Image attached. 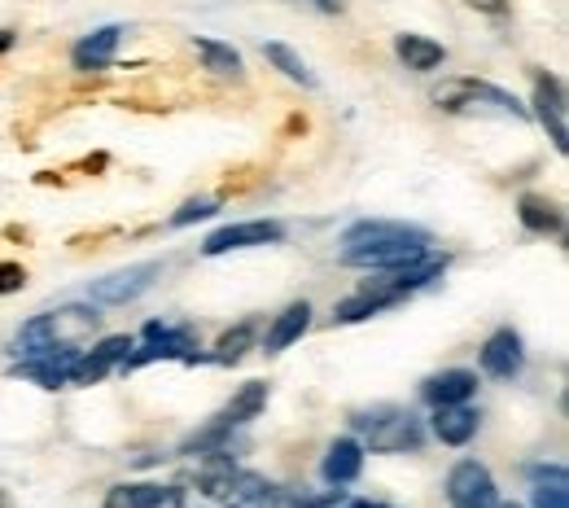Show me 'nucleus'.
Returning <instances> with one entry per match:
<instances>
[{
  "label": "nucleus",
  "mask_w": 569,
  "mask_h": 508,
  "mask_svg": "<svg viewBox=\"0 0 569 508\" xmlns=\"http://www.w3.org/2000/svg\"><path fill=\"white\" fill-rule=\"evenodd\" d=\"M263 58L277 67V71L284 74V79H293V83H302V88H316V74H311V67L289 49V44H281V40H272V44H263Z\"/></svg>",
  "instance_id": "nucleus-24"
},
{
  "label": "nucleus",
  "mask_w": 569,
  "mask_h": 508,
  "mask_svg": "<svg viewBox=\"0 0 569 508\" xmlns=\"http://www.w3.org/2000/svg\"><path fill=\"white\" fill-rule=\"evenodd\" d=\"M176 508H180V505H176Z\"/></svg>",
  "instance_id": "nucleus-36"
},
{
  "label": "nucleus",
  "mask_w": 569,
  "mask_h": 508,
  "mask_svg": "<svg viewBox=\"0 0 569 508\" xmlns=\"http://www.w3.org/2000/svg\"><path fill=\"white\" fill-rule=\"evenodd\" d=\"M219 211V202L214 198H193V202H184L176 216H171V228H184V223H198V219H211Z\"/></svg>",
  "instance_id": "nucleus-27"
},
{
  "label": "nucleus",
  "mask_w": 569,
  "mask_h": 508,
  "mask_svg": "<svg viewBox=\"0 0 569 508\" xmlns=\"http://www.w3.org/2000/svg\"><path fill=\"white\" fill-rule=\"evenodd\" d=\"M386 307H395V298H390V293L359 290V293L342 298V302L333 307V325H359V320H368V316H377V311H386Z\"/></svg>",
  "instance_id": "nucleus-19"
},
{
  "label": "nucleus",
  "mask_w": 569,
  "mask_h": 508,
  "mask_svg": "<svg viewBox=\"0 0 569 508\" xmlns=\"http://www.w3.org/2000/svg\"><path fill=\"white\" fill-rule=\"evenodd\" d=\"M447 505L451 508H496L499 491H496L491 469L478 465V460H460V465H451V474H447Z\"/></svg>",
  "instance_id": "nucleus-6"
},
{
  "label": "nucleus",
  "mask_w": 569,
  "mask_h": 508,
  "mask_svg": "<svg viewBox=\"0 0 569 508\" xmlns=\"http://www.w3.org/2000/svg\"><path fill=\"white\" fill-rule=\"evenodd\" d=\"M496 508H521V505H496Z\"/></svg>",
  "instance_id": "nucleus-34"
},
{
  "label": "nucleus",
  "mask_w": 569,
  "mask_h": 508,
  "mask_svg": "<svg viewBox=\"0 0 569 508\" xmlns=\"http://www.w3.org/2000/svg\"><path fill=\"white\" fill-rule=\"evenodd\" d=\"M101 329V316L92 307H62V311H44L36 320L22 325L18 333V356L31 351H53V347H79L83 338H92Z\"/></svg>",
  "instance_id": "nucleus-2"
},
{
  "label": "nucleus",
  "mask_w": 569,
  "mask_h": 508,
  "mask_svg": "<svg viewBox=\"0 0 569 508\" xmlns=\"http://www.w3.org/2000/svg\"><path fill=\"white\" fill-rule=\"evenodd\" d=\"M478 426H482V417H478L469 404L433 408V438H438L442 447H465V442H473Z\"/></svg>",
  "instance_id": "nucleus-12"
},
{
  "label": "nucleus",
  "mask_w": 569,
  "mask_h": 508,
  "mask_svg": "<svg viewBox=\"0 0 569 508\" xmlns=\"http://www.w3.org/2000/svg\"><path fill=\"white\" fill-rule=\"evenodd\" d=\"M250 342H254V325L250 320H241L237 329H228L223 338H219V347H214V363H237L246 351H250Z\"/></svg>",
  "instance_id": "nucleus-25"
},
{
  "label": "nucleus",
  "mask_w": 569,
  "mask_h": 508,
  "mask_svg": "<svg viewBox=\"0 0 569 508\" xmlns=\"http://www.w3.org/2000/svg\"><path fill=\"white\" fill-rule=\"evenodd\" d=\"M473 390H478V372H469V368H447V372H433L426 386H421L426 404H433V408H447V404H469V399H473Z\"/></svg>",
  "instance_id": "nucleus-11"
},
{
  "label": "nucleus",
  "mask_w": 569,
  "mask_h": 508,
  "mask_svg": "<svg viewBox=\"0 0 569 508\" xmlns=\"http://www.w3.org/2000/svg\"><path fill=\"white\" fill-rule=\"evenodd\" d=\"M9 44H13V31H0V53H4Z\"/></svg>",
  "instance_id": "nucleus-32"
},
{
  "label": "nucleus",
  "mask_w": 569,
  "mask_h": 508,
  "mask_svg": "<svg viewBox=\"0 0 569 508\" xmlns=\"http://www.w3.org/2000/svg\"><path fill=\"white\" fill-rule=\"evenodd\" d=\"M535 478V491H530V505L535 508H569V482H566V469L552 465V469H530Z\"/></svg>",
  "instance_id": "nucleus-18"
},
{
  "label": "nucleus",
  "mask_w": 569,
  "mask_h": 508,
  "mask_svg": "<svg viewBox=\"0 0 569 508\" xmlns=\"http://www.w3.org/2000/svg\"><path fill=\"white\" fill-rule=\"evenodd\" d=\"M347 508H386V505H372V500H351Z\"/></svg>",
  "instance_id": "nucleus-33"
},
{
  "label": "nucleus",
  "mask_w": 569,
  "mask_h": 508,
  "mask_svg": "<svg viewBox=\"0 0 569 508\" xmlns=\"http://www.w3.org/2000/svg\"><path fill=\"white\" fill-rule=\"evenodd\" d=\"M119 40H123V27H97L92 36H83L79 44H74V71H106L110 62H114V49H119Z\"/></svg>",
  "instance_id": "nucleus-13"
},
{
  "label": "nucleus",
  "mask_w": 569,
  "mask_h": 508,
  "mask_svg": "<svg viewBox=\"0 0 569 508\" xmlns=\"http://www.w3.org/2000/svg\"><path fill=\"white\" fill-rule=\"evenodd\" d=\"M22 286H27L22 263H0V293H18Z\"/></svg>",
  "instance_id": "nucleus-29"
},
{
  "label": "nucleus",
  "mask_w": 569,
  "mask_h": 508,
  "mask_svg": "<svg viewBox=\"0 0 569 508\" xmlns=\"http://www.w3.org/2000/svg\"><path fill=\"white\" fill-rule=\"evenodd\" d=\"M193 49H198V58H202V67L214 74H241V53L232 49V44H223V40H211V36H198L193 40Z\"/></svg>",
  "instance_id": "nucleus-23"
},
{
  "label": "nucleus",
  "mask_w": 569,
  "mask_h": 508,
  "mask_svg": "<svg viewBox=\"0 0 569 508\" xmlns=\"http://www.w3.org/2000/svg\"><path fill=\"white\" fill-rule=\"evenodd\" d=\"M232 496H237V505H246V508H277L281 505V487L263 482L259 474H237Z\"/></svg>",
  "instance_id": "nucleus-22"
},
{
  "label": "nucleus",
  "mask_w": 569,
  "mask_h": 508,
  "mask_svg": "<svg viewBox=\"0 0 569 508\" xmlns=\"http://www.w3.org/2000/svg\"><path fill=\"white\" fill-rule=\"evenodd\" d=\"M535 114H539V123L548 128V137H552L557 153H566V149H569L566 88H561V79H557V74H548V71L535 74Z\"/></svg>",
  "instance_id": "nucleus-8"
},
{
  "label": "nucleus",
  "mask_w": 569,
  "mask_h": 508,
  "mask_svg": "<svg viewBox=\"0 0 569 508\" xmlns=\"http://www.w3.org/2000/svg\"><path fill=\"white\" fill-rule=\"evenodd\" d=\"M284 237V223L277 219H246V223H223L202 241V255H228V250H254V246H277Z\"/></svg>",
  "instance_id": "nucleus-7"
},
{
  "label": "nucleus",
  "mask_w": 569,
  "mask_h": 508,
  "mask_svg": "<svg viewBox=\"0 0 569 508\" xmlns=\"http://www.w3.org/2000/svg\"><path fill=\"white\" fill-rule=\"evenodd\" d=\"M232 508H246V505H232Z\"/></svg>",
  "instance_id": "nucleus-35"
},
{
  "label": "nucleus",
  "mask_w": 569,
  "mask_h": 508,
  "mask_svg": "<svg viewBox=\"0 0 569 508\" xmlns=\"http://www.w3.org/2000/svg\"><path fill=\"white\" fill-rule=\"evenodd\" d=\"M232 430H237V426H232V421L219 412L211 426H202L198 435L184 438V442H180V451H184V456H189V451H214V447H223V438L232 435Z\"/></svg>",
  "instance_id": "nucleus-26"
},
{
  "label": "nucleus",
  "mask_w": 569,
  "mask_h": 508,
  "mask_svg": "<svg viewBox=\"0 0 569 508\" xmlns=\"http://www.w3.org/2000/svg\"><path fill=\"white\" fill-rule=\"evenodd\" d=\"M342 500V491H329V496H289V491H281V505L289 508H329Z\"/></svg>",
  "instance_id": "nucleus-28"
},
{
  "label": "nucleus",
  "mask_w": 569,
  "mask_h": 508,
  "mask_svg": "<svg viewBox=\"0 0 569 508\" xmlns=\"http://www.w3.org/2000/svg\"><path fill=\"white\" fill-rule=\"evenodd\" d=\"M482 372H491L499 381H508V377H517L521 372V363H526V351H521V338L512 333V329H496L491 338H487V347H482Z\"/></svg>",
  "instance_id": "nucleus-10"
},
{
  "label": "nucleus",
  "mask_w": 569,
  "mask_h": 508,
  "mask_svg": "<svg viewBox=\"0 0 569 508\" xmlns=\"http://www.w3.org/2000/svg\"><path fill=\"white\" fill-rule=\"evenodd\" d=\"M263 408H268V386H263V381H246V386L228 399L223 417H228L232 426H246V421H254Z\"/></svg>",
  "instance_id": "nucleus-20"
},
{
  "label": "nucleus",
  "mask_w": 569,
  "mask_h": 508,
  "mask_svg": "<svg viewBox=\"0 0 569 508\" xmlns=\"http://www.w3.org/2000/svg\"><path fill=\"white\" fill-rule=\"evenodd\" d=\"M517 216H521V223L530 232H561V207L548 202V198H539V193H526L517 202Z\"/></svg>",
  "instance_id": "nucleus-21"
},
{
  "label": "nucleus",
  "mask_w": 569,
  "mask_h": 508,
  "mask_svg": "<svg viewBox=\"0 0 569 508\" xmlns=\"http://www.w3.org/2000/svg\"><path fill=\"white\" fill-rule=\"evenodd\" d=\"M158 272H162V263H153V259H149V263H132V268H119V272L92 281V286H88V298H92L97 307H128V302H137L141 293L153 290Z\"/></svg>",
  "instance_id": "nucleus-5"
},
{
  "label": "nucleus",
  "mask_w": 569,
  "mask_h": 508,
  "mask_svg": "<svg viewBox=\"0 0 569 508\" xmlns=\"http://www.w3.org/2000/svg\"><path fill=\"white\" fill-rule=\"evenodd\" d=\"M395 53H399V62H403L408 71H417V74L438 71V67L447 62V49H442L438 40H429V36H417V31L395 36Z\"/></svg>",
  "instance_id": "nucleus-16"
},
{
  "label": "nucleus",
  "mask_w": 569,
  "mask_h": 508,
  "mask_svg": "<svg viewBox=\"0 0 569 508\" xmlns=\"http://www.w3.org/2000/svg\"><path fill=\"white\" fill-rule=\"evenodd\" d=\"M320 474H325L329 487H347V482H356L359 474H363V442H356V438H338V442H329Z\"/></svg>",
  "instance_id": "nucleus-14"
},
{
  "label": "nucleus",
  "mask_w": 569,
  "mask_h": 508,
  "mask_svg": "<svg viewBox=\"0 0 569 508\" xmlns=\"http://www.w3.org/2000/svg\"><path fill=\"white\" fill-rule=\"evenodd\" d=\"M128 351H132V338H128V333L101 338L92 351H79V356H74L71 372H67V386H92V381H101L114 363H123Z\"/></svg>",
  "instance_id": "nucleus-9"
},
{
  "label": "nucleus",
  "mask_w": 569,
  "mask_h": 508,
  "mask_svg": "<svg viewBox=\"0 0 569 508\" xmlns=\"http://www.w3.org/2000/svg\"><path fill=\"white\" fill-rule=\"evenodd\" d=\"M356 430L372 451H386V456L417 451L426 442V426L408 408H395V404H381L372 412H356Z\"/></svg>",
  "instance_id": "nucleus-4"
},
{
  "label": "nucleus",
  "mask_w": 569,
  "mask_h": 508,
  "mask_svg": "<svg viewBox=\"0 0 569 508\" xmlns=\"http://www.w3.org/2000/svg\"><path fill=\"white\" fill-rule=\"evenodd\" d=\"M180 491L171 487H153V482H123L106 496V508H176Z\"/></svg>",
  "instance_id": "nucleus-17"
},
{
  "label": "nucleus",
  "mask_w": 569,
  "mask_h": 508,
  "mask_svg": "<svg viewBox=\"0 0 569 508\" xmlns=\"http://www.w3.org/2000/svg\"><path fill=\"white\" fill-rule=\"evenodd\" d=\"M307 4H316L320 13H342V0H307Z\"/></svg>",
  "instance_id": "nucleus-31"
},
{
  "label": "nucleus",
  "mask_w": 569,
  "mask_h": 508,
  "mask_svg": "<svg viewBox=\"0 0 569 508\" xmlns=\"http://www.w3.org/2000/svg\"><path fill=\"white\" fill-rule=\"evenodd\" d=\"M429 250V232L417 223H399V219H359L342 232V263L347 268H372V272H386V268H399L417 255Z\"/></svg>",
  "instance_id": "nucleus-1"
},
{
  "label": "nucleus",
  "mask_w": 569,
  "mask_h": 508,
  "mask_svg": "<svg viewBox=\"0 0 569 508\" xmlns=\"http://www.w3.org/2000/svg\"><path fill=\"white\" fill-rule=\"evenodd\" d=\"M469 9H478V13H491V18H499V13H508V0H465Z\"/></svg>",
  "instance_id": "nucleus-30"
},
{
  "label": "nucleus",
  "mask_w": 569,
  "mask_h": 508,
  "mask_svg": "<svg viewBox=\"0 0 569 508\" xmlns=\"http://www.w3.org/2000/svg\"><path fill=\"white\" fill-rule=\"evenodd\" d=\"M307 325H311V302H307V298H302V302H289L281 316L272 320V329H268V338H263V351H268V356L289 351V347L307 333Z\"/></svg>",
  "instance_id": "nucleus-15"
},
{
  "label": "nucleus",
  "mask_w": 569,
  "mask_h": 508,
  "mask_svg": "<svg viewBox=\"0 0 569 508\" xmlns=\"http://www.w3.org/2000/svg\"><path fill=\"white\" fill-rule=\"evenodd\" d=\"M433 106L447 114H496V119H530V110L487 79H447L433 88Z\"/></svg>",
  "instance_id": "nucleus-3"
}]
</instances>
